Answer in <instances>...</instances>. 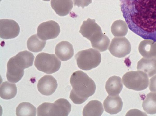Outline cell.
Masks as SVG:
<instances>
[{
  "mask_svg": "<svg viewBox=\"0 0 156 116\" xmlns=\"http://www.w3.org/2000/svg\"><path fill=\"white\" fill-rule=\"evenodd\" d=\"M129 28L145 39L156 42V0H119Z\"/></svg>",
  "mask_w": 156,
  "mask_h": 116,
  "instance_id": "cell-1",
  "label": "cell"
},
{
  "mask_svg": "<svg viewBox=\"0 0 156 116\" xmlns=\"http://www.w3.org/2000/svg\"><path fill=\"white\" fill-rule=\"evenodd\" d=\"M72 87L69 98L75 104H80L94 93L96 85L93 80L81 71L74 72L70 78Z\"/></svg>",
  "mask_w": 156,
  "mask_h": 116,
  "instance_id": "cell-2",
  "label": "cell"
},
{
  "mask_svg": "<svg viewBox=\"0 0 156 116\" xmlns=\"http://www.w3.org/2000/svg\"><path fill=\"white\" fill-rule=\"evenodd\" d=\"M75 58L78 67L85 71L89 70L97 67L101 61L100 52L92 48L79 51L75 55Z\"/></svg>",
  "mask_w": 156,
  "mask_h": 116,
  "instance_id": "cell-3",
  "label": "cell"
},
{
  "mask_svg": "<svg viewBox=\"0 0 156 116\" xmlns=\"http://www.w3.org/2000/svg\"><path fill=\"white\" fill-rule=\"evenodd\" d=\"M122 81L126 88L136 91L146 89L149 83L147 75L140 71L127 72L122 76Z\"/></svg>",
  "mask_w": 156,
  "mask_h": 116,
  "instance_id": "cell-4",
  "label": "cell"
},
{
  "mask_svg": "<svg viewBox=\"0 0 156 116\" xmlns=\"http://www.w3.org/2000/svg\"><path fill=\"white\" fill-rule=\"evenodd\" d=\"M34 64L39 71L52 74L59 70L61 62L54 54L42 52L36 56Z\"/></svg>",
  "mask_w": 156,
  "mask_h": 116,
  "instance_id": "cell-5",
  "label": "cell"
},
{
  "mask_svg": "<svg viewBox=\"0 0 156 116\" xmlns=\"http://www.w3.org/2000/svg\"><path fill=\"white\" fill-rule=\"evenodd\" d=\"M131 49V44L125 37L114 38L108 48L113 56L119 58L125 57L130 53Z\"/></svg>",
  "mask_w": 156,
  "mask_h": 116,
  "instance_id": "cell-6",
  "label": "cell"
},
{
  "mask_svg": "<svg viewBox=\"0 0 156 116\" xmlns=\"http://www.w3.org/2000/svg\"><path fill=\"white\" fill-rule=\"evenodd\" d=\"M60 31L58 24L55 21L50 20L42 23L38 26L37 35L41 39L46 41L56 38Z\"/></svg>",
  "mask_w": 156,
  "mask_h": 116,
  "instance_id": "cell-7",
  "label": "cell"
},
{
  "mask_svg": "<svg viewBox=\"0 0 156 116\" xmlns=\"http://www.w3.org/2000/svg\"><path fill=\"white\" fill-rule=\"evenodd\" d=\"M20 28L15 21L8 19L0 20V37L3 39L14 38L19 35Z\"/></svg>",
  "mask_w": 156,
  "mask_h": 116,
  "instance_id": "cell-8",
  "label": "cell"
},
{
  "mask_svg": "<svg viewBox=\"0 0 156 116\" xmlns=\"http://www.w3.org/2000/svg\"><path fill=\"white\" fill-rule=\"evenodd\" d=\"M71 105L66 99L61 98L50 103L48 109V116H67L70 112Z\"/></svg>",
  "mask_w": 156,
  "mask_h": 116,
  "instance_id": "cell-9",
  "label": "cell"
},
{
  "mask_svg": "<svg viewBox=\"0 0 156 116\" xmlns=\"http://www.w3.org/2000/svg\"><path fill=\"white\" fill-rule=\"evenodd\" d=\"M58 86L56 80L51 75H45L39 80L37 87L38 91L44 95L49 96L52 94Z\"/></svg>",
  "mask_w": 156,
  "mask_h": 116,
  "instance_id": "cell-10",
  "label": "cell"
},
{
  "mask_svg": "<svg viewBox=\"0 0 156 116\" xmlns=\"http://www.w3.org/2000/svg\"><path fill=\"white\" fill-rule=\"evenodd\" d=\"M79 32L83 37L90 41L96 35L102 32V31L95 19L88 18L87 20L83 21Z\"/></svg>",
  "mask_w": 156,
  "mask_h": 116,
  "instance_id": "cell-11",
  "label": "cell"
},
{
  "mask_svg": "<svg viewBox=\"0 0 156 116\" xmlns=\"http://www.w3.org/2000/svg\"><path fill=\"white\" fill-rule=\"evenodd\" d=\"M105 111L111 114H117L122 109L123 102L118 95H108L103 102Z\"/></svg>",
  "mask_w": 156,
  "mask_h": 116,
  "instance_id": "cell-12",
  "label": "cell"
},
{
  "mask_svg": "<svg viewBox=\"0 0 156 116\" xmlns=\"http://www.w3.org/2000/svg\"><path fill=\"white\" fill-rule=\"evenodd\" d=\"M55 54L62 61H66L73 55L74 49L72 45L69 42L62 41L56 45L55 49Z\"/></svg>",
  "mask_w": 156,
  "mask_h": 116,
  "instance_id": "cell-13",
  "label": "cell"
},
{
  "mask_svg": "<svg viewBox=\"0 0 156 116\" xmlns=\"http://www.w3.org/2000/svg\"><path fill=\"white\" fill-rule=\"evenodd\" d=\"M7 68L6 77L9 81L15 83L21 79L24 75V69L16 64L11 58L7 63Z\"/></svg>",
  "mask_w": 156,
  "mask_h": 116,
  "instance_id": "cell-14",
  "label": "cell"
},
{
  "mask_svg": "<svg viewBox=\"0 0 156 116\" xmlns=\"http://www.w3.org/2000/svg\"><path fill=\"white\" fill-rule=\"evenodd\" d=\"M51 5L55 13L61 16L68 15L73 7L72 0H51Z\"/></svg>",
  "mask_w": 156,
  "mask_h": 116,
  "instance_id": "cell-15",
  "label": "cell"
},
{
  "mask_svg": "<svg viewBox=\"0 0 156 116\" xmlns=\"http://www.w3.org/2000/svg\"><path fill=\"white\" fill-rule=\"evenodd\" d=\"M11 58L16 64L24 69L33 65L34 57L31 52L25 50L19 52Z\"/></svg>",
  "mask_w": 156,
  "mask_h": 116,
  "instance_id": "cell-16",
  "label": "cell"
},
{
  "mask_svg": "<svg viewBox=\"0 0 156 116\" xmlns=\"http://www.w3.org/2000/svg\"><path fill=\"white\" fill-rule=\"evenodd\" d=\"M137 70L146 73L149 77L156 74V59L154 58H142L137 63Z\"/></svg>",
  "mask_w": 156,
  "mask_h": 116,
  "instance_id": "cell-17",
  "label": "cell"
},
{
  "mask_svg": "<svg viewBox=\"0 0 156 116\" xmlns=\"http://www.w3.org/2000/svg\"><path fill=\"white\" fill-rule=\"evenodd\" d=\"M121 78L119 76H113L107 81L105 86L106 90L109 95H118L123 88Z\"/></svg>",
  "mask_w": 156,
  "mask_h": 116,
  "instance_id": "cell-18",
  "label": "cell"
},
{
  "mask_svg": "<svg viewBox=\"0 0 156 116\" xmlns=\"http://www.w3.org/2000/svg\"><path fill=\"white\" fill-rule=\"evenodd\" d=\"M104 111L101 102L97 100H93L90 101L84 107L83 115L84 116H100Z\"/></svg>",
  "mask_w": 156,
  "mask_h": 116,
  "instance_id": "cell-19",
  "label": "cell"
},
{
  "mask_svg": "<svg viewBox=\"0 0 156 116\" xmlns=\"http://www.w3.org/2000/svg\"><path fill=\"white\" fill-rule=\"evenodd\" d=\"M155 42L151 39H144L140 43L138 50L141 55L146 58H154Z\"/></svg>",
  "mask_w": 156,
  "mask_h": 116,
  "instance_id": "cell-20",
  "label": "cell"
},
{
  "mask_svg": "<svg viewBox=\"0 0 156 116\" xmlns=\"http://www.w3.org/2000/svg\"><path fill=\"white\" fill-rule=\"evenodd\" d=\"M90 41L92 47L101 52L107 49L110 42L108 38L102 32L96 35Z\"/></svg>",
  "mask_w": 156,
  "mask_h": 116,
  "instance_id": "cell-21",
  "label": "cell"
},
{
  "mask_svg": "<svg viewBox=\"0 0 156 116\" xmlns=\"http://www.w3.org/2000/svg\"><path fill=\"white\" fill-rule=\"evenodd\" d=\"M17 92V88L15 84L5 81L1 85L0 96L3 99H11L15 96Z\"/></svg>",
  "mask_w": 156,
  "mask_h": 116,
  "instance_id": "cell-22",
  "label": "cell"
},
{
  "mask_svg": "<svg viewBox=\"0 0 156 116\" xmlns=\"http://www.w3.org/2000/svg\"><path fill=\"white\" fill-rule=\"evenodd\" d=\"M46 43L45 40L40 38L37 35L31 36L28 39L27 46L28 49L34 52H39L43 50Z\"/></svg>",
  "mask_w": 156,
  "mask_h": 116,
  "instance_id": "cell-23",
  "label": "cell"
},
{
  "mask_svg": "<svg viewBox=\"0 0 156 116\" xmlns=\"http://www.w3.org/2000/svg\"><path fill=\"white\" fill-rule=\"evenodd\" d=\"M142 107L147 114H153L156 113V93L150 92L147 94L144 100Z\"/></svg>",
  "mask_w": 156,
  "mask_h": 116,
  "instance_id": "cell-24",
  "label": "cell"
},
{
  "mask_svg": "<svg viewBox=\"0 0 156 116\" xmlns=\"http://www.w3.org/2000/svg\"><path fill=\"white\" fill-rule=\"evenodd\" d=\"M36 108L27 102L20 103L16 109V115L18 116H35L36 115Z\"/></svg>",
  "mask_w": 156,
  "mask_h": 116,
  "instance_id": "cell-25",
  "label": "cell"
},
{
  "mask_svg": "<svg viewBox=\"0 0 156 116\" xmlns=\"http://www.w3.org/2000/svg\"><path fill=\"white\" fill-rule=\"evenodd\" d=\"M128 26L125 21L118 20L114 22L111 27V31L112 35L115 37L125 36L128 31Z\"/></svg>",
  "mask_w": 156,
  "mask_h": 116,
  "instance_id": "cell-26",
  "label": "cell"
},
{
  "mask_svg": "<svg viewBox=\"0 0 156 116\" xmlns=\"http://www.w3.org/2000/svg\"><path fill=\"white\" fill-rule=\"evenodd\" d=\"M74 6L81 7L83 8L91 3L92 0H73Z\"/></svg>",
  "mask_w": 156,
  "mask_h": 116,
  "instance_id": "cell-27",
  "label": "cell"
},
{
  "mask_svg": "<svg viewBox=\"0 0 156 116\" xmlns=\"http://www.w3.org/2000/svg\"><path fill=\"white\" fill-rule=\"evenodd\" d=\"M149 88L151 91L156 93V75L150 78Z\"/></svg>",
  "mask_w": 156,
  "mask_h": 116,
  "instance_id": "cell-28",
  "label": "cell"
},
{
  "mask_svg": "<svg viewBox=\"0 0 156 116\" xmlns=\"http://www.w3.org/2000/svg\"><path fill=\"white\" fill-rule=\"evenodd\" d=\"M155 54L154 58L156 59V42H155Z\"/></svg>",
  "mask_w": 156,
  "mask_h": 116,
  "instance_id": "cell-29",
  "label": "cell"
},
{
  "mask_svg": "<svg viewBox=\"0 0 156 116\" xmlns=\"http://www.w3.org/2000/svg\"><path fill=\"white\" fill-rule=\"evenodd\" d=\"M44 1H50V0H42Z\"/></svg>",
  "mask_w": 156,
  "mask_h": 116,
  "instance_id": "cell-30",
  "label": "cell"
}]
</instances>
